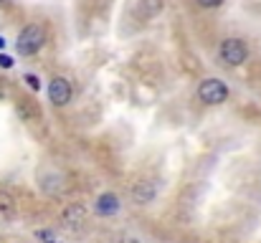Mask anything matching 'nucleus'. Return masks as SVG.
Segmentation results:
<instances>
[{
	"instance_id": "20e7f679",
	"label": "nucleus",
	"mask_w": 261,
	"mask_h": 243,
	"mask_svg": "<svg viewBox=\"0 0 261 243\" xmlns=\"http://www.w3.org/2000/svg\"><path fill=\"white\" fill-rule=\"evenodd\" d=\"M48 99H51L54 106H64V104H69V101H71V84H69V79H64V76H54L51 84H48Z\"/></svg>"
},
{
	"instance_id": "4468645a",
	"label": "nucleus",
	"mask_w": 261,
	"mask_h": 243,
	"mask_svg": "<svg viewBox=\"0 0 261 243\" xmlns=\"http://www.w3.org/2000/svg\"><path fill=\"white\" fill-rule=\"evenodd\" d=\"M13 0H0V8H5V5H10Z\"/></svg>"
},
{
	"instance_id": "9b49d317",
	"label": "nucleus",
	"mask_w": 261,
	"mask_h": 243,
	"mask_svg": "<svg viewBox=\"0 0 261 243\" xmlns=\"http://www.w3.org/2000/svg\"><path fill=\"white\" fill-rule=\"evenodd\" d=\"M10 66H13V59L5 56V53H0V69H10Z\"/></svg>"
},
{
	"instance_id": "f03ea898",
	"label": "nucleus",
	"mask_w": 261,
	"mask_h": 243,
	"mask_svg": "<svg viewBox=\"0 0 261 243\" xmlns=\"http://www.w3.org/2000/svg\"><path fill=\"white\" fill-rule=\"evenodd\" d=\"M218 56H221V61L226 66H241L249 59V48H246V43L241 38H226L218 46Z\"/></svg>"
},
{
	"instance_id": "0eeeda50",
	"label": "nucleus",
	"mask_w": 261,
	"mask_h": 243,
	"mask_svg": "<svg viewBox=\"0 0 261 243\" xmlns=\"http://www.w3.org/2000/svg\"><path fill=\"white\" fill-rule=\"evenodd\" d=\"M155 198V187L150 185L147 187V182H142V185H137V190H135V200L140 203V205H145V203H150Z\"/></svg>"
},
{
	"instance_id": "6e6552de",
	"label": "nucleus",
	"mask_w": 261,
	"mask_h": 243,
	"mask_svg": "<svg viewBox=\"0 0 261 243\" xmlns=\"http://www.w3.org/2000/svg\"><path fill=\"white\" fill-rule=\"evenodd\" d=\"M13 210H15V203H13V198L5 193V190H0V215H13Z\"/></svg>"
},
{
	"instance_id": "9d476101",
	"label": "nucleus",
	"mask_w": 261,
	"mask_h": 243,
	"mask_svg": "<svg viewBox=\"0 0 261 243\" xmlns=\"http://www.w3.org/2000/svg\"><path fill=\"white\" fill-rule=\"evenodd\" d=\"M38 238H41L43 243H56V238H54L51 231H38Z\"/></svg>"
},
{
	"instance_id": "7ed1b4c3",
	"label": "nucleus",
	"mask_w": 261,
	"mask_h": 243,
	"mask_svg": "<svg viewBox=\"0 0 261 243\" xmlns=\"http://www.w3.org/2000/svg\"><path fill=\"white\" fill-rule=\"evenodd\" d=\"M198 99L203 104H211V106H218L228 99V86L223 84L221 79H205L200 81L198 86Z\"/></svg>"
},
{
	"instance_id": "f257e3e1",
	"label": "nucleus",
	"mask_w": 261,
	"mask_h": 243,
	"mask_svg": "<svg viewBox=\"0 0 261 243\" xmlns=\"http://www.w3.org/2000/svg\"><path fill=\"white\" fill-rule=\"evenodd\" d=\"M15 46H18V53H23V56L38 53V51L46 46V31H43V25H38V23L25 25V28L18 33Z\"/></svg>"
},
{
	"instance_id": "1a4fd4ad",
	"label": "nucleus",
	"mask_w": 261,
	"mask_h": 243,
	"mask_svg": "<svg viewBox=\"0 0 261 243\" xmlns=\"http://www.w3.org/2000/svg\"><path fill=\"white\" fill-rule=\"evenodd\" d=\"M163 8V0H142V13L145 15H155Z\"/></svg>"
},
{
	"instance_id": "ddd939ff",
	"label": "nucleus",
	"mask_w": 261,
	"mask_h": 243,
	"mask_svg": "<svg viewBox=\"0 0 261 243\" xmlns=\"http://www.w3.org/2000/svg\"><path fill=\"white\" fill-rule=\"evenodd\" d=\"M25 81H28V86H31L33 91H36V89H41V84H38V79H36L33 74H28V76H25Z\"/></svg>"
},
{
	"instance_id": "39448f33",
	"label": "nucleus",
	"mask_w": 261,
	"mask_h": 243,
	"mask_svg": "<svg viewBox=\"0 0 261 243\" xmlns=\"http://www.w3.org/2000/svg\"><path fill=\"white\" fill-rule=\"evenodd\" d=\"M117 210H119V198H117L114 193L99 195V200H96V213H99V215H112V213H117Z\"/></svg>"
},
{
	"instance_id": "423d86ee",
	"label": "nucleus",
	"mask_w": 261,
	"mask_h": 243,
	"mask_svg": "<svg viewBox=\"0 0 261 243\" xmlns=\"http://www.w3.org/2000/svg\"><path fill=\"white\" fill-rule=\"evenodd\" d=\"M84 221H87V213H84L82 205H69V208L64 210V223H66L69 228H82Z\"/></svg>"
},
{
	"instance_id": "2eb2a0df",
	"label": "nucleus",
	"mask_w": 261,
	"mask_h": 243,
	"mask_svg": "<svg viewBox=\"0 0 261 243\" xmlns=\"http://www.w3.org/2000/svg\"><path fill=\"white\" fill-rule=\"evenodd\" d=\"M0 48H5V38L3 36H0Z\"/></svg>"
},
{
	"instance_id": "f8f14e48",
	"label": "nucleus",
	"mask_w": 261,
	"mask_h": 243,
	"mask_svg": "<svg viewBox=\"0 0 261 243\" xmlns=\"http://www.w3.org/2000/svg\"><path fill=\"white\" fill-rule=\"evenodd\" d=\"M223 0H198V5H203V8H218Z\"/></svg>"
}]
</instances>
